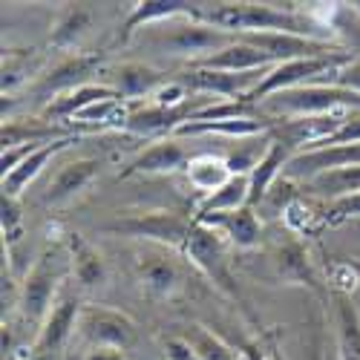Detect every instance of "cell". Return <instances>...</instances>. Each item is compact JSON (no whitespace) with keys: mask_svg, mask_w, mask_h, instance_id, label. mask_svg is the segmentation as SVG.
<instances>
[{"mask_svg":"<svg viewBox=\"0 0 360 360\" xmlns=\"http://www.w3.org/2000/svg\"><path fill=\"white\" fill-rule=\"evenodd\" d=\"M205 23H211L231 35H265V32H288L311 41H326V23L297 15L291 6L274 4H217L205 9Z\"/></svg>","mask_w":360,"mask_h":360,"instance_id":"cell-1","label":"cell"},{"mask_svg":"<svg viewBox=\"0 0 360 360\" xmlns=\"http://www.w3.org/2000/svg\"><path fill=\"white\" fill-rule=\"evenodd\" d=\"M70 271V257L61 248H46L35 265L29 268V274L20 283V294H18V306H20V317L26 326L41 328L44 320L49 317V311L58 303V291L61 283Z\"/></svg>","mask_w":360,"mask_h":360,"instance_id":"cell-2","label":"cell"},{"mask_svg":"<svg viewBox=\"0 0 360 360\" xmlns=\"http://www.w3.org/2000/svg\"><path fill=\"white\" fill-rule=\"evenodd\" d=\"M262 112H283L291 118L303 115H328V112H349L360 110V93L338 84H306L297 89H285L259 104Z\"/></svg>","mask_w":360,"mask_h":360,"instance_id":"cell-3","label":"cell"},{"mask_svg":"<svg viewBox=\"0 0 360 360\" xmlns=\"http://www.w3.org/2000/svg\"><path fill=\"white\" fill-rule=\"evenodd\" d=\"M228 239L222 231L211 228V225H202V222H193L191 228V236H188V245H185V257L191 259V265H196L199 271L211 280L222 294H228L231 300H236L239 306L245 309V300H243V291L236 285V277L231 271V259H228ZM248 311V309H245Z\"/></svg>","mask_w":360,"mask_h":360,"instance_id":"cell-4","label":"cell"},{"mask_svg":"<svg viewBox=\"0 0 360 360\" xmlns=\"http://www.w3.org/2000/svg\"><path fill=\"white\" fill-rule=\"evenodd\" d=\"M191 228H193V219L176 214V211H144V214H133V217H124V219L107 222V225L98 228V233L139 239V243L185 251Z\"/></svg>","mask_w":360,"mask_h":360,"instance_id":"cell-5","label":"cell"},{"mask_svg":"<svg viewBox=\"0 0 360 360\" xmlns=\"http://www.w3.org/2000/svg\"><path fill=\"white\" fill-rule=\"evenodd\" d=\"M346 64H352V55L340 52V55H328V58H303V61H283L277 67H271L265 72V78L251 89V96L245 98L248 104H262L265 98H271L285 89H297L314 84L317 78H335L338 70H343Z\"/></svg>","mask_w":360,"mask_h":360,"instance_id":"cell-6","label":"cell"},{"mask_svg":"<svg viewBox=\"0 0 360 360\" xmlns=\"http://www.w3.org/2000/svg\"><path fill=\"white\" fill-rule=\"evenodd\" d=\"M104 67V55L101 52H78V55H67L64 61H58L49 72L38 75L32 84H29V96L32 101L41 104H52L58 98H64L72 89L84 86V84H93V78L98 70Z\"/></svg>","mask_w":360,"mask_h":360,"instance_id":"cell-7","label":"cell"},{"mask_svg":"<svg viewBox=\"0 0 360 360\" xmlns=\"http://www.w3.org/2000/svg\"><path fill=\"white\" fill-rule=\"evenodd\" d=\"M78 335L93 343V349H127L136 340V323L130 314L110 306H84L78 317Z\"/></svg>","mask_w":360,"mask_h":360,"instance_id":"cell-8","label":"cell"},{"mask_svg":"<svg viewBox=\"0 0 360 360\" xmlns=\"http://www.w3.org/2000/svg\"><path fill=\"white\" fill-rule=\"evenodd\" d=\"M84 303L75 294H64L58 297L55 309L49 311V317L44 320V326L38 328V335L32 340V349H29L26 360H52L58 352H61L70 340V335L78 328V317H81Z\"/></svg>","mask_w":360,"mask_h":360,"instance_id":"cell-9","label":"cell"},{"mask_svg":"<svg viewBox=\"0 0 360 360\" xmlns=\"http://www.w3.org/2000/svg\"><path fill=\"white\" fill-rule=\"evenodd\" d=\"M136 277L139 285L147 291V297L153 300H170L185 288V271L162 245L144 248L136 257Z\"/></svg>","mask_w":360,"mask_h":360,"instance_id":"cell-10","label":"cell"},{"mask_svg":"<svg viewBox=\"0 0 360 360\" xmlns=\"http://www.w3.org/2000/svg\"><path fill=\"white\" fill-rule=\"evenodd\" d=\"M236 41H239V35L222 32V29L205 23V20H185L182 26H176L173 32H167L159 41V46L173 55H188V58H199L202 61V58H211Z\"/></svg>","mask_w":360,"mask_h":360,"instance_id":"cell-11","label":"cell"},{"mask_svg":"<svg viewBox=\"0 0 360 360\" xmlns=\"http://www.w3.org/2000/svg\"><path fill=\"white\" fill-rule=\"evenodd\" d=\"M277 67V64H274ZM271 70V67H268ZM268 70H257V72H219V70H191L185 72L182 81L193 96H214L222 101H245L251 96V89L265 78Z\"/></svg>","mask_w":360,"mask_h":360,"instance_id":"cell-12","label":"cell"},{"mask_svg":"<svg viewBox=\"0 0 360 360\" xmlns=\"http://www.w3.org/2000/svg\"><path fill=\"white\" fill-rule=\"evenodd\" d=\"M271 265H274V274L283 285H300V288H309L320 297H328L309 248L300 243L297 236H288L283 243H277V248L271 254Z\"/></svg>","mask_w":360,"mask_h":360,"instance_id":"cell-13","label":"cell"},{"mask_svg":"<svg viewBox=\"0 0 360 360\" xmlns=\"http://www.w3.org/2000/svg\"><path fill=\"white\" fill-rule=\"evenodd\" d=\"M360 165V144H332V147H311L297 153L288 167L283 170L285 179H309L320 176V173H332L340 167H357Z\"/></svg>","mask_w":360,"mask_h":360,"instance_id":"cell-14","label":"cell"},{"mask_svg":"<svg viewBox=\"0 0 360 360\" xmlns=\"http://www.w3.org/2000/svg\"><path fill=\"white\" fill-rule=\"evenodd\" d=\"M176 18L205 20V9L199 4H188V0H141L124 18L122 29H118V35H115V44H130V38L139 29L159 23V20H176Z\"/></svg>","mask_w":360,"mask_h":360,"instance_id":"cell-15","label":"cell"},{"mask_svg":"<svg viewBox=\"0 0 360 360\" xmlns=\"http://www.w3.org/2000/svg\"><path fill=\"white\" fill-rule=\"evenodd\" d=\"M188 162H191V156H188L182 139H176V136L156 139L150 147H144L133 162H127V167L118 173V182H122V179H130V176H162V173H176V170H185Z\"/></svg>","mask_w":360,"mask_h":360,"instance_id":"cell-16","label":"cell"},{"mask_svg":"<svg viewBox=\"0 0 360 360\" xmlns=\"http://www.w3.org/2000/svg\"><path fill=\"white\" fill-rule=\"evenodd\" d=\"M243 41L254 44L257 49L268 52L277 64L283 61H303V58H328V55H340L343 49L328 44V41H311V38H300L288 32H265V35H239Z\"/></svg>","mask_w":360,"mask_h":360,"instance_id":"cell-17","label":"cell"},{"mask_svg":"<svg viewBox=\"0 0 360 360\" xmlns=\"http://www.w3.org/2000/svg\"><path fill=\"white\" fill-rule=\"evenodd\" d=\"M64 245L70 257V274L81 288H98L107 283V259L89 239H84L78 231H67Z\"/></svg>","mask_w":360,"mask_h":360,"instance_id":"cell-18","label":"cell"},{"mask_svg":"<svg viewBox=\"0 0 360 360\" xmlns=\"http://www.w3.org/2000/svg\"><path fill=\"white\" fill-rule=\"evenodd\" d=\"M297 156V150L283 141V139H274L271 136V144L262 153V159L257 162V167L251 170V196H248V207H257L265 202V196L271 193V188L277 185V179L283 176V170L288 167V162Z\"/></svg>","mask_w":360,"mask_h":360,"instance_id":"cell-19","label":"cell"},{"mask_svg":"<svg viewBox=\"0 0 360 360\" xmlns=\"http://www.w3.org/2000/svg\"><path fill=\"white\" fill-rule=\"evenodd\" d=\"M98 173H101V162L98 159H75V162L64 165L49 182V188L44 193V202L52 205V207L72 202L75 196H81L89 188V182H93Z\"/></svg>","mask_w":360,"mask_h":360,"instance_id":"cell-20","label":"cell"},{"mask_svg":"<svg viewBox=\"0 0 360 360\" xmlns=\"http://www.w3.org/2000/svg\"><path fill=\"white\" fill-rule=\"evenodd\" d=\"M277 124V118L271 115H251V118H225V122H188L185 127H179L173 136L188 139V136H225V139H254L265 136Z\"/></svg>","mask_w":360,"mask_h":360,"instance_id":"cell-21","label":"cell"},{"mask_svg":"<svg viewBox=\"0 0 360 360\" xmlns=\"http://www.w3.org/2000/svg\"><path fill=\"white\" fill-rule=\"evenodd\" d=\"M277 61L268 52L257 49L254 44L239 38L236 44L225 46L222 52L211 55V58H202L196 61V70H219V72H257V70H268L274 67Z\"/></svg>","mask_w":360,"mask_h":360,"instance_id":"cell-22","label":"cell"},{"mask_svg":"<svg viewBox=\"0 0 360 360\" xmlns=\"http://www.w3.org/2000/svg\"><path fill=\"white\" fill-rule=\"evenodd\" d=\"M199 222L222 231L225 239L231 243V248H239V251L257 248L259 236H262V225L254 214V207H239V211H228V214H211V217H205Z\"/></svg>","mask_w":360,"mask_h":360,"instance_id":"cell-23","label":"cell"},{"mask_svg":"<svg viewBox=\"0 0 360 360\" xmlns=\"http://www.w3.org/2000/svg\"><path fill=\"white\" fill-rule=\"evenodd\" d=\"M78 141V133L75 136H64V139H52V141H44L32 156H29L26 162H20V167H15L9 176H4V193H9V196H18L20 199V193L35 182V179L41 176V170L52 162V156H58V153H64L67 147H72Z\"/></svg>","mask_w":360,"mask_h":360,"instance_id":"cell-24","label":"cell"},{"mask_svg":"<svg viewBox=\"0 0 360 360\" xmlns=\"http://www.w3.org/2000/svg\"><path fill=\"white\" fill-rule=\"evenodd\" d=\"M167 84V75L147 67V64H118L115 70H110V86L118 89V96L124 101H136V98H144L156 96V89H162Z\"/></svg>","mask_w":360,"mask_h":360,"instance_id":"cell-25","label":"cell"},{"mask_svg":"<svg viewBox=\"0 0 360 360\" xmlns=\"http://www.w3.org/2000/svg\"><path fill=\"white\" fill-rule=\"evenodd\" d=\"M335 303V328H338V357L360 360V309L354 306L352 294L332 291Z\"/></svg>","mask_w":360,"mask_h":360,"instance_id":"cell-26","label":"cell"},{"mask_svg":"<svg viewBox=\"0 0 360 360\" xmlns=\"http://www.w3.org/2000/svg\"><path fill=\"white\" fill-rule=\"evenodd\" d=\"M112 98H122V96H118V89H112L110 84H84V86L72 89V93H67L64 98L44 107V118L55 124H70V118L75 112H81L84 107L96 104V101H112Z\"/></svg>","mask_w":360,"mask_h":360,"instance_id":"cell-27","label":"cell"},{"mask_svg":"<svg viewBox=\"0 0 360 360\" xmlns=\"http://www.w3.org/2000/svg\"><path fill=\"white\" fill-rule=\"evenodd\" d=\"M96 23V12L86 4H64V9L58 12L52 32H49V46L52 49H72L75 44H81V38L93 29Z\"/></svg>","mask_w":360,"mask_h":360,"instance_id":"cell-28","label":"cell"},{"mask_svg":"<svg viewBox=\"0 0 360 360\" xmlns=\"http://www.w3.org/2000/svg\"><path fill=\"white\" fill-rule=\"evenodd\" d=\"M248 196H251V176H231L219 191H214L211 196H205L199 202L193 222L211 214H228V211H239V207H248Z\"/></svg>","mask_w":360,"mask_h":360,"instance_id":"cell-29","label":"cell"},{"mask_svg":"<svg viewBox=\"0 0 360 360\" xmlns=\"http://www.w3.org/2000/svg\"><path fill=\"white\" fill-rule=\"evenodd\" d=\"M179 338H182L193 354L199 360H243L239 349H233L231 343H225L219 335H214L207 326H199V323H188L179 328Z\"/></svg>","mask_w":360,"mask_h":360,"instance_id":"cell-30","label":"cell"},{"mask_svg":"<svg viewBox=\"0 0 360 360\" xmlns=\"http://www.w3.org/2000/svg\"><path fill=\"white\" fill-rule=\"evenodd\" d=\"M185 173H188V182H191L199 193H205V196H211L214 191H219V188L228 182V179L233 176V173L228 170V162H225L222 156H214V153L191 156Z\"/></svg>","mask_w":360,"mask_h":360,"instance_id":"cell-31","label":"cell"},{"mask_svg":"<svg viewBox=\"0 0 360 360\" xmlns=\"http://www.w3.org/2000/svg\"><path fill=\"white\" fill-rule=\"evenodd\" d=\"M306 188L314 196H326L332 202L354 196V193H360V165L357 167H340V170H332V173H320V176L309 179Z\"/></svg>","mask_w":360,"mask_h":360,"instance_id":"cell-32","label":"cell"},{"mask_svg":"<svg viewBox=\"0 0 360 360\" xmlns=\"http://www.w3.org/2000/svg\"><path fill=\"white\" fill-rule=\"evenodd\" d=\"M35 49H6L4 52V98L6 93L18 89L20 84L29 81L35 70Z\"/></svg>","mask_w":360,"mask_h":360,"instance_id":"cell-33","label":"cell"},{"mask_svg":"<svg viewBox=\"0 0 360 360\" xmlns=\"http://www.w3.org/2000/svg\"><path fill=\"white\" fill-rule=\"evenodd\" d=\"M0 228H4V245H15L23 236V207L18 196L0 193Z\"/></svg>","mask_w":360,"mask_h":360,"instance_id":"cell-34","label":"cell"},{"mask_svg":"<svg viewBox=\"0 0 360 360\" xmlns=\"http://www.w3.org/2000/svg\"><path fill=\"white\" fill-rule=\"evenodd\" d=\"M268 150V147H265ZM262 159V153H257V144L251 139H243L239 141V147L233 150V153L225 159L228 162V170L233 176H251V170L257 167V162Z\"/></svg>","mask_w":360,"mask_h":360,"instance_id":"cell-35","label":"cell"},{"mask_svg":"<svg viewBox=\"0 0 360 360\" xmlns=\"http://www.w3.org/2000/svg\"><path fill=\"white\" fill-rule=\"evenodd\" d=\"M352 219H360V193L354 196H346V199H338L326 207V217H323V225L328 228H338L343 222H352Z\"/></svg>","mask_w":360,"mask_h":360,"instance_id":"cell-36","label":"cell"},{"mask_svg":"<svg viewBox=\"0 0 360 360\" xmlns=\"http://www.w3.org/2000/svg\"><path fill=\"white\" fill-rule=\"evenodd\" d=\"M283 217H285V225L297 233V236H309V233H314V228H311V219H314V214L309 211V207L300 202V199H294L285 211H283Z\"/></svg>","mask_w":360,"mask_h":360,"instance_id":"cell-37","label":"cell"},{"mask_svg":"<svg viewBox=\"0 0 360 360\" xmlns=\"http://www.w3.org/2000/svg\"><path fill=\"white\" fill-rule=\"evenodd\" d=\"M191 89L182 84V81H167L162 89H156V96H153V104H159V107H182L185 101H191Z\"/></svg>","mask_w":360,"mask_h":360,"instance_id":"cell-38","label":"cell"},{"mask_svg":"<svg viewBox=\"0 0 360 360\" xmlns=\"http://www.w3.org/2000/svg\"><path fill=\"white\" fill-rule=\"evenodd\" d=\"M162 346H165V354H167V360H199L196 354H193V349L182 340V338H165L162 340Z\"/></svg>","mask_w":360,"mask_h":360,"instance_id":"cell-39","label":"cell"},{"mask_svg":"<svg viewBox=\"0 0 360 360\" xmlns=\"http://www.w3.org/2000/svg\"><path fill=\"white\" fill-rule=\"evenodd\" d=\"M335 84H338V86H346V89H354V93H360V61H352V64H346L343 70H338Z\"/></svg>","mask_w":360,"mask_h":360,"instance_id":"cell-40","label":"cell"},{"mask_svg":"<svg viewBox=\"0 0 360 360\" xmlns=\"http://www.w3.org/2000/svg\"><path fill=\"white\" fill-rule=\"evenodd\" d=\"M239 354H243V360H271L262 343H243L239 346Z\"/></svg>","mask_w":360,"mask_h":360,"instance_id":"cell-41","label":"cell"},{"mask_svg":"<svg viewBox=\"0 0 360 360\" xmlns=\"http://www.w3.org/2000/svg\"><path fill=\"white\" fill-rule=\"evenodd\" d=\"M84 360H124L122 349H107V346H96L93 352H86Z\"/></svg>","mask_w":360,"mask_h":360,"instance_id":"cell-42","label":"cell"},{"mask_svg":"<svg viewBox=\"0 0 360 360\" xmlns=\"http://www.w3.org/2000/svg\"><path fill=\"white\" fill-rule=\"evenodd\" d=\"M343 262L352 268V274L357 277V285H360V259H354V257H352V259H343Z\"/></svg>","mask_w":360,"mask_h":360,"instance_id":"cell-43","label":"cell"},{"mask_svg":"<svg viewBox=\"0 0 360 360\" xmlns=\"http://www.w3.org/2000/svg\"><path fill=\"white\" fill-rule=\"evenodd\" d=\"M265 349H268V357H271V360H283V354H280V349L274 346V340H268Z\"/></svg>","mask_w":360,"mask_h":360,"instance_id":"cell-44","label":"cell"},{"mask_svg":"<svg viewBox=\"0 0 360 360\" xmlns=\"http://www.w3.org/2000/svg\"><path fill=\"white\" fill-rule=\"evenodd\" d=\"M354 9H357V15H360V4H354Z\"/></svg>","mask_w":360,"mask_h":360,"instance_id":"cell-45","label":"cell"}]
</instances>
